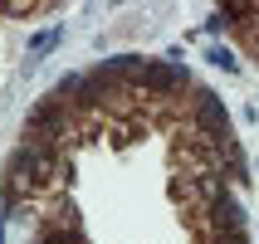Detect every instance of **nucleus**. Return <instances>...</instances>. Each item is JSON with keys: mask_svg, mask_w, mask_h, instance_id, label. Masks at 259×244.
Listing matches in <instances>:
<instances>
[{"mask_svg": "<svg viewBox=\"0 0 259 244\" xmlns=\"http://www.w3.org/2000/svg\"><path fill=\"white\" fill-rule=\"evenodd\" d=\"M54 39H59V29H44L39 39H34V54H44V49H49V44H54Z\"/></svg>", "mask_w": 259, "mask_h": 244, "instance_id": "1", "label": "nucleus"}, {"mask_svg": "<svg viewBox=\"0 0 259 244\" xmlns=\"http://www.w3.org/2000/svg\"><path fill=\"white\" fill-rule=\"evenodd\" d=\"M210 64H220V69H235V59L225 54V49H210Z\"/></svg>", "mask_w": 259, "mask_h": 244, "instance_id": "2", "label": "nucleus"}]
</instances>
